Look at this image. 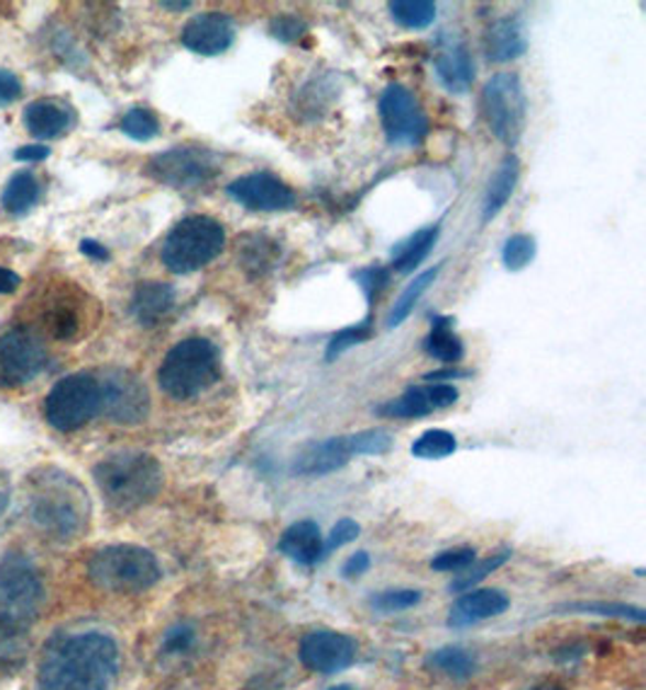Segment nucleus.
Here are the masks:
<instances>
[{
    "instance_id": "nucleus-1",
    "label": "nucleus",
    "mask_w": 646,
    "mask_h": 690,
    "mask_svg": "<svg viewBox=\"0 0 646 690\" xmlns=\"http://www.w3.org/2000/svg\"><path fill=\"white\" fill-rule=\"evenodd\" d=\"M119 647L105 633L58 635L48 642L40 666L42 690H112Z\"/></svg>"
},
{
    "instance_id": "nucleus-2",
    "label": "nucleus",
    "mask_w": 646,
    "mask_h": 690,
    "mask_svg": "<svg viewBox=\"0 0 646 690\" xmlns=\"http://www.w3.org/2000/svg\"><path fill=\"white\" fill-rule=\"evenodd\" d=\"M30 518L56 540H73L88 526L90 502L68 472L44 468L30 480Z\"/></svg>"
},
{
    "instance_id": "nucleus-3",
    "label": "nucleus",
    "mask_w": 646,
    "mask_h": 690,
    "mask_svg": "<svg viewBox=\"0 0 646 690\" xmlns=\"http://www.w3.org/2000/svg\"><path fill=\"white\" fill-rule=\"evenodd\" d=\"M92 478L102 500L114 512H136L151 504L163 488V468L143 451H119L95 466Z\"/></svg>"
},
{
    "instance_id": "nucleus-4",
    "label": "nucleus",
    "mask_w": 646,
    "mask_h": 690,
    "mask_svg": "<svg viewBox=\"0 0 646 690\" xmlns=\"http://www.w3.org/2000/svg\"><path fill=\"white\" fill-rule=\"evenodd\" d=\"M221 381V354L206 337H187L167 351L157 385L173 399H191Z\"/></svg>"
},
{
    "instance_id": "nucleus-5",
    "label": "nucleus",
    "mask_w": 646,
    "mask_h": 690,
    "mask_svg": "<svg viewBox=\"0 0 646 690\" xmlns=\"http://www.w3.org/2000/svg\"><path fill=\"white\" fill-rule=\"evenodd\" d=\"M88 577L97 589L109 593H141L163 577L157 557L141 545H107L88 562Z\"/></svg>"
},
{
    "instance_id": "nucleus-6",
    "label": "nucleus",
    "mask_w": 646,
    "mask_h": 690,
    "mask_svg": "<svg viewBox=\"0 0 646 690\" xmlns=\"http://www.w3.org/2000/svg\"><path fill=\"white\" fill-rule=\"evenodd\" d=\"M226 248V230L211 216H187L163 242V264L173 274H194Z\"/></svg>"
},
{
    "instance_id": "nucleus-7",
    "label": "nucleus",
    "mask_w": 646,
    "mask_h": 690,
    "mask_svg": "<svg viewBox=\"0 0 646 690\" xmlns=\"http://www.w3.org/2000/svg\"><path fill=\"white\" fill-rule=\"evenodd\" d=\"M393 448V436L385 429H363L357 434L329 436L325 441L306 443L294 460V472L300 478H322L344 468L359 456H383Z\"/></svg>"
},
{
    "instance_id": "nucleus-8",
    "label": "nucleus",
    "mask_w": 646,
    "mask_h": 690,
    "mask_svg": "<svg viewBox=\"0 0 646 690\" xmlns=\"http://www.w3.org/2000/svg\"><path fill=\"white\" fill-rule=\"evenodd\" d=\"M44 587L36 567L20 552L0 560V625L24 629L40 615Z\"/></svg>"
},
{
    "instance_id": "nucleus-9",
    "label": "nucleus",
    "mask_w": 646,
    "mask_h": 690,
    "mask_svg": "<svg viewBox=\"0 0 646 690\" xmlns=\"http://www.w3.org/2000/svg\"><path fill=\"white\" fill-rule=\"evenodd\" d=\"M480 107L486 127H490L494 136L508 145V149H514L523 136L528 119V97L526 90H523L518 73L504 70L486 80L482 88Z\"/></svg>"
},
{
    "instance_id": "nucleus-10",
    "label": "nucleus",
    "mask_w": 646,
    "mask_h": 690,
    "mask_svg": "<svg viewBox=\"0 0 646 690\" xmlns=\"http://www.w3.org/2000/svg\"><path fill=\"white\" fill-rule=\"evenodd\" d=\"M100 381L97 373H70L46 395V419L58 431H78L100 415Z\"/></svg>"
},
{
    "instance_id": "nucleus-11",
    "label": "nucleus",
    "mask_w": 646,
    "mask_h": 690,
    "mask_svg": "<svg viewBox=\"0 0 646 690\" xmlns=\"http://www.w3.org/2000/svg\"><path fill=\"white\" fill-rule=\"evenodd\" d=\"M221 173V157L206 145H175L149 161V175L173 189H194L213 182Z\"/></svg>"
},
{
    "instance_id": "nucleus-12",
    "label": "nucleus",
    "mask_w": 646,
    "mask_h": 690,
    "mask_svg": "<svg viewBox=\"0 0 646 690\" xmlns=\"http://www.w3.org/2000/svg\"><path fill=\"white\" fill-rule=\"evenodd\" d=\"M100 381V415L117 424H141L149 419L151 395L136 373L127 369H105L97 373Z\"/></svg>"
},
{
    "instance_id": "nucleus-13",
    "label": "nucleus",
    "mask_w": 646,
    "mask_h": 690,
    "mask_svg": "<svg viewBox=\"0 0 646 690\" xmlns=\"http://www.w3.org/2000/svg\"><path fill=\"white\" fill-rule=\"evenodd\" d=\"M377 112L390 145H419L429 133V117L405 85L390 83L377 102Z\"/></svg>"
},
{
    "instance_id": "nucleus-14",
    "label": "nucleus",
    "mask_w": 646,
    "mask_h": 690,
    "mask_svg": "<svg viewBox=\"0 0 646 690\" xmlns=\"http://www.w3.org/2000/svg\"><path fill=\"white\" fill-rule=\"evenodd\" d=\"M46 347L30 327H12L0 335V387H20L46 369Z\"/></svg>"
},
{
    "instance_id": "nucleus-15",
    "label": "nucleus",
    "mask_w": 646,
    "mask_h": 690,
    "mask_svg": "<svg viewBox=\"0 0 646 690\" xmlns=\"http://www.w3.org/2000/svg\"><path fill=\"white\" fill-rule=\"evenodd\" d=\"M298 657L306 669L332 676L349 669L357 661V642L337 629H313L300 639Z\"/></svg>"
},
{
    "instance_id": "nucleus-16",
    "label": "nucleus",
    "mask_w": 646,
    "mask_h": 690,
    "mask_svg": "<svg viewBox=\"0 0 646 690\" xmlns=\"http://www.w3.org/2000/svg\"><path fill=\"white\" fill-rule=\"evenodd\" d=\"M228 197L250 211H288L296 206V194L284 179L272 173L242 175L226 187Z\"/></svg>"
},
{
    "instance_id": "nucleus-17",
    "label": "nucleus",
    "mask_w": 646,
    "mask_h": 690,
    "mask_svg": "<svg viewBox=\"0 0 646 690\" xmlns=\"http://www.w3.org/2000/svg\"><path fill=\"white\" fill-rule=\"evenodd\" d=\"M179 42L191 54L199 56H218L228 52L236 42V22L226 12L209 10L201 15H194L185 28H182Z\"/></svg>"
},
{
    "instance_id": "nucleus-18",
    "label": "nucleus",
    "mask_w": 646,
    "mask_h": 690,
    "mask_svg": "<svg viewBox=\"0 0 646 690\" xmlns=\"http://www.w3.org/2000/svg\"><path fill=\"white\" fill-rule=\"evenodd\" d=\"M458 387L450 383H429V385H412L399 397L390 399V403L381 405L375 412L383 417L395 419H417L426 417L431 412L446 409L458 403Z\"/></svg>"
},
{
    "instance_id": "nucleus-19",
    "label": "nucleus",
    "mask_w": 646,
    "mask_h": 690,
    "mask_svg": "<svg viewBox=\"0 0 646 690\" xmlns=\"http://www.w3.org/2000/svg\"><path fill=\"white\" fill-rule=\"evenodd\" d=\"M22 121L34 139H58L76 127L78 114L66 100L44 97V100L28 105Z\"/></svg>"
},
{
    "instance_id": "nucleus-20",
    "label": "nucleus",
    "mask_w": 646,
    "mask_h": 690,
    "mask_svg": "<svg viewBox=\"0 0 646 690\" xmlns=\"http://www.w3.org/2000/svg\"><path fill=\"white\" fill-rule=\"evenodd\" d=\"M508 596L499 589H470L466 596H460L448 615L450 627H468L474 623H482L486 617L502 615L508 609Z\"/></svg>"
},
{
    "instance_id": "nucleus-21",
    "label": "nucleus",
    "mask_w": 646,
    "mask_h": 690,
    "mask_svg": "<svg viewBox=\"0 0 646 690\" xmlns=\"http://www.w3.org/2000/svg\"><path fill=\"white\" fill-rule=\"evenodd\" d=\"M434 70L438 83H441L448 92L466 95L474 83V64L466 44L453 42L444 46L434 61Z\"/></svg>"
},
{
    "instance_id": "nucleus-22",
    "label": "nucleus",
    "mask_w": 646,
    "mask_h": 690,
    "mask_svg": "<svg viewBox=\"0 0 646 690\" xmlns=\"http://www.w3.org/2000/svg\"><path fill=\"white\" fill-rule=\"evenodd\" d=\"M278 550H282L288 560L298 565H315L325 557V538L320 533V526L315 521H296L291 524L282 540H278Z\"/></svg>"
},
{
    "instance_id": "nucleus-23",
    "label": "nucleus",
    "mask_w": 646,
    "mask_h": 690,
    "mask_svg": "<svg viewBox=\"0 0 646 690\" xmlns=\"http://www.w3.org/2000/svg\"><path fill=\"white\" fill-rule=\"evenodd\" d=\"M175 308V288L165 282H141L133 291L131 313L143 327H153Z\"/></svg>"
},
{
    "instance_id": "nucleus-24",
    "label": "nucleus",
    "mask_w": 646,
    "mask_h": 690,
    "mask_svg": "<svg viewBox=\"0 0 646 690\" xmlns=\"http://www.w3.org/2000/svg\"><path fill=\"white\" fill-rule=\"evenodd\" d=\"M526 48H528V40H526V34H523L518 18H502V20H496L490 30H486L484 52H486V58L494 61V64L514 61L526 54Z\"/></svg>"
},
{
    "instance_id": "nucleus-25",
    "label": "nucleus",
    "mask_w": 646,
    "mask_h": 690,
    "mask_svg": "<svg viewBox=\"0 0 646 690\" xmlns=\"http://www.w3.org/2000/svg\"><path fill=\"white\" fill-rule=\"evenodd\" d=\"M282 260L278 242L264 233H250L238 240V262L250 278H262L270 274Z\"/></svg>"
},
{
    "instance_id": "nucleus-26",
    "label": "nucleus",
    "mask_w": 646,
    "mask_h": 690,
    "mask_svg": "<svg viewBox=\"0 0 646 690\" xmlns=\"http://www.w3.org/2000/svg\"><path fill=\"white\" fill-rule=\"evenodd\" d=\"M518 177H521V161L516 155H506L502 165L496 167V173L492 175L490 185H486L484 189L482 223H490L492 218L508 204V199L514 197Z\"/></svg>"
},
{
    "instance_id": "nucleus-27",
    "label": "nucleus",
    "mask_w": 646,
    "mask_h": 690,
    "mask_svg": "<svg viewBox=\"0 0 646 690\" xmlns=\"http://www.w3.org/2000/svg\"><path fill=\"white\" fill-rule=\"evenodd\" d=\"M453 318H441L436 315L431 320V332L424 337V351L436 361H444L448 366H456L466 359V344L453 330Z\"/></svg>"
},
{
    "instance_id": "nucleus-28",
    "label": "nucleus",
    "mask_w": 646,
    "mask_h": 690,
    "mask_svg": "<svg viewBox=\"0 0 646 690\" xmlns=\"http://www.w3.org/2000/svg\"><path fill=\"white\" fill-rule=\"evenodd\" d=\"M438 233L441 228L438 226H426L417 233L409 236L405 242H399L397 250H393V270L397 274H412L417 266L429 258V252L434 250Z\"/></svg>"
},
{
    "instance_id": "nucleus-29",
    "label": "nucleus",
    "mask_w": 646,
    "mask_h": 690,
    "mask_svg": "<svg viewBox=\"0 0 646 690\" xmlns=\"http://www.w3.org/2000/svg\"><path fill=\"white\" fill-rule=\"evenodd\" d=\"M40 197H42L40 179H36V175L30 173V169H20V173L8 179L0 204H3V209L8 213L20 216L24 211H30L32 206L40 201Z\"/></svg>"
},
{
    "instance_id": "nucleus-30",
    "label": "nucleus",
    "mask_w": 646,
    "mask_h": 690,
    "mask_svg": "<svg viewBox=\"0 0 646 690\" xmlns=\"http://www.w3.org/2000/svg\"><path fill=\"white\" fill-rule=\"evenodd\" d=\"M438 272H441V264L434 266V270L421 272L419 276H414V282H409L407 288L402 291L399 298L395 300L393 310H390V315H387V327H390V330H395V327H399L402 322H405V320L409 318L414 306H417V303H419V298H421V296L426 294V291H429V286L436 282Z\"/></svg>"
},
{
    "instance_id": "nucleus-31",
    "label": "nucleus",
    "mask_w": 646,
    "mask_h": 690,
    "mask_svg": "<svg viewBox=\"0 0 646 690\" xmlns=\"http://www.w3.org/2000/svg\"><path fill=\"white\" fill-rule=\"evenodd\" d=\"M387 8L393 20L405 30H426L436 20V3L431 0H395Z\"/></svg>"
},
{
    "instance_id": "nucleus-32",
    "label": "nucleus",
    "mask_w": 646,
    "mask_h": 690,
    "mask_svg": "<svg viewBox=\"0 0 646 690\" xmlns=\"http://www.w3.org/2000/svg\"><path fill=\"white\" fill-rule=\"evenodd\" d=\"M426 664H429L431 669L441 671L450 678H470L474 673V669H478V659H474L470 651L460 649V647L436 649L434 654H429Z\"/></svg>"
},
{
    "instance_id": "nucleus-33",
    "label": "nucleus",
    "mask_w": 646,
    "mask_h": 690,
    "mask_svg": "<svg viewBox=\"0 0 646 690\" xmlns=\"http://www.w3.org/2000/svg\"><path fill=\"white\" fill-rule=\"evenodd\" d=\"M24 657H28V637H24V629L0 625V678L10 676L18 666H22Z\"/></svg>"
},
{
    "instance_id": "nucleus-34",
    "label": "nucleus",
    "mask_w": 646,
    "mask_h": 690,
    "mask_svg": "<svg viewBox=\"0 0 646 690\" xmlns=\"http://www.w3.org/2000/svg\"><path fill=\"white\" fill-rule=\"evenodd\" d=\"M456 448L458 441L453 434L446 429H429L412 443V456L421 460H441L450 453H456Z\"/></svg>"
},
{
    "instance_id": "nucleus-35",
    "label": "nucleus",
    "mask_w": 646,
    "mask_h": 690,
    "mask_svg": "<svg viewBox=\"0 0 646 690\" xmlns=\"http://www.w3.org/2000/svg\"><path fill=\"white\" fill-rule=\"evenodd\" d=\"M119 129L124 131L129 139L145 143L153 141L157 133H161V121H157L155 112L149 107H131L129 112L121 117Z\"/></svg>"
},
{
    "instance_id": "nucleus-36",
    "label": "nucleus",
    "mask_w": 646,
    "mask_h": 690,
    "mask_svg": "<svg viewBox=\"0 0 646 690\" xmlns=\"http://www.w3.org/2000/svg\"><path fill=\"white\" fill-rule=\"evenodd\" d=\"M371 337H373V320L369 315V318H365L363 322L344 327V330H339L337 335H332V339H329L327 349H325V361H335L337 357L344 354V351H349L351 347H359L363 342H369Z\"/></svg>"
},
{
    "instance_id": "nucleus-37",
    "label": "nucleus",
    "mask_w": 646,
    "mask_h": 690,
    "mask_svg": "<svg viewBox=\"0 0 646 690\" xmlns=\"http://www.w3.org/2000/svg\"><path fill=\"white\" fill-rule=\"evenodd\" d=\"M73 300H56L52 308L46 310V325L52 327V335L58 339H73L80 332L83 310L70 306Z\"/></svg>"
},
{
    "instance_id": "nucleus-38",
    "label": "nucleus",
    "mask_w": 646,
    "mask_h": 690,
    "mask_svg": "<svg viewBox=\"0 0 646 690\" xmlns=\"http://www.w3.org/2000/svg\"><path fill=\"white\" fill-rule=\"evenodd\" d=\"M538 254V242H535L533 236L526 233H516L506 238L504 248H502V260L508 272H521L535 260Z\"/></svg>"
},
{
    "instance_id": "nucleus-39",
    "label": "nucleus",
    "mask_w": 646,
    "mask_h": 690,
    "mask_svg": "<svg viewBox=\"0 0 646 690\" xmlns=\"http://www.w3.org/2000/svg\"><path fill=\"white\" fill-rule=\"evenodd\" d=\"M508 557H511V552L504 550V552H496L492 557H486V560H482V562L474 560L468 569H462V572L458 574V579L450 581V591H456V593L470 591L474 584H480L484 577H490L494 569L502 567L508 560Z\"/></svg>"
},
{
    "instance_id": "nucleus-40",
    "label": "nucleus",
    "mask_w": 646,
    "mask_h": 690,
    "mask_svg": "<svg viewBox=\"0 0 646 690\" xmlns=\"http://www.w3.org/2000/svg\"><path fill=\"white\" fill-rule=\"evenodd\" d=\"M419 601H421V591L390 589V591L375 593V596L371 599V605L381 613H397V611L414 609V605H417Z\"/></svg>"
},
{
    "instance_id": "nucleus-41",
    "label": "nucleus",
    "mask_w": 646,
    "mask_h": 690,
    "mask_svg": "<svg viewBox=\"0 0 646 690\" xmlns=\"http://www.w3.org/2000/svg\"><path fill=\"white\" fill-rule=\"evenodd\" d=\"M353 278L359 282L369 306H373V303L383 296V291L390 286V270H385L381 264H371L363 266L359 272H353Z\"/></svg>"
},
{
    "instance_id": "nucleus-42",
    "label": "nucleus",
    "mask_w": 646,
    "mask_h": 690,
    "mask_svg": "<svg viewBox=\"0 0 646 690\" xmlns=\"http://www.w3.org/2000/svg\"><path fill=\"white\" fill-rule=\"evenodd\" d=\"M474 555L478 552H474L472 548H453V550L438 552L431 560V567L436 569V572H462V569H468L474 560H478Z\"/></svg>"
},
{
    "instance_id": "nucleus-43",
    "label": "nucleus",
    "mask_w": 646,
    "mask_h": 690,
    "mask_svg": "<svg viewBox=\"0 0 646 690\" xmlns=\"http://www.w3.org/2000/svg\"><path fill=\"white\" fill-rule=\"evenodd\" d=\"M359 533H361V526H359L353 518H341V521H337L335 528L329 530V536H327V540H325V555L335 552V550H339V548H344V545L353 543V540L359 538Z\"/></svg>"
},
{
    "instance_id": "nucleus-44",
    "label": "nucleus",
    "mask_w": 646,
    "mask_h": 690,
    "mask_svg": "<svg viewBox=\"0 0 646 690\" xmlns=\"http://www.w3.org/2000/svg\"><path fill=\"white\" fill-rule=\"evenodd\" d=\"M571 611H587V613H599V615H615V617H627V621H644L642 609H632V605H620V603H577L571 605Z\"/></svg>"
},
{
    "instance_id": "nucleus-45",
    "label": "nucleus",
    "mask_w": 646,
    "mask_h": 690,
    "mask_svg": "<svg viewBox=\"0 0 646 690\" xmlns=\"http://www.w3.org/2000/svg\"><path fill=\"white\" fill-rule=\"evenodd\" d=\"M270 30H272V34L276 36L278 42H296L298 36H303L306 34V22L303 20H298V18H294V15H282V18H274L272 20V24H270Z\"/></svg>"
},
{
    "instance_id": "nucleus-46",
    "label": "nucleus",
    "mask_w": 646,
    "mask_h": 690,
    "mask_svg": "<svg viewBox=\"0 0 646 690\" xmlns=\"http://www.w3.org/2000/svg\"><path fill=\"white\" fill-rule=\"evenodd\" d=\"M194 627H189V625H177V627H173L169 629V633L165 635V639H163V651L165 654H182V651H187L191 645H194Z\"/></svg>"
},
{
    "instance_id": "nucleus-47",
    "label": "nucleus",
    "mask_w": 646,
    "mask_h": 690,
    "mask_svg": "<svg viewBox=\"0 0 646 690\" xmlns=\"http://www.w3.org/2000/svg\"><path fill=\"white\" fill-rule=\"evenodd\" d=\"M22 95V80L12 70L0 68V107L18 102Z\"/></svg>"
},
{
    "instance_id": "nucleus-48",
    "label": "nucleus",
    "mask_w": 646,
    "mask_h": 690,
    "mask_svg": "<svg viewBox=\"0 0 646 690\" xmlns=\"http://www.w3.org/2000/svg\"><path fill=\"white\" fill-rule=\"evenodd\" d=\"M48 153H52V149H46V145H22L12 157H15L18 163H40L46 161Z\"/></svg>"
},
{
    "instance_id": "nucleus-49",
    "label": "nucleus",
    "mask_w": 646,
    "mask_h": 690,
    "mask_svg": "<svg viewBox=\"0 0 646 690\" xmlns=\"http://www.w3.org/2000/svg\"><path fill=\"white\" fill-rule=\"evenodd\" d=\"M371 567V557H369V552H357V555H351L349 560L344 562V567H341V572H344V577H361L365 569Z\"/></svg>"
},
{
    "instance_id": "nucleus-50",
    "label": "nucleus",
    "mask_w": 646,
    "mask_h": 690,
    "mask_svg": "<svg viewBox=\"0 0 646 690\" xmlns=\"http://www.w3.org/2000/svg\"><path fill=\"white\" fill-rule=\"evenodd\" d=\"M80 252L85 254V258H90L95 262H109V258H112V254H109V250L102 245V242L90 240V238H85L80 242Z\"/></svg>"
},
{
    "instance_id": "nucleus-51",
    "label": "nucleus",
    "mask_w": 646,
    "mask_h": 690,
    "mask_svg": "<svg viewBox=\"0 0 646 690\" xmlns=\"http://www.w3.org/2000/svg\"><path fill=\"white\" fill-rule=\"evenodd\" d=\"M472 371H462V369H444V371H434V373H426L424 381L429 383H441V381H460V379H470Z\"/></svg>"
},
{
    "instance_id": "nucleus-52",
    "label": "nucleus",
    "mask_w": 646,
    "mask_h": 690,
    "mask_svg": "<svg viewBox=\"0 0 646 690\" xmlns=\"http://www.w3.org/2000/svg\"><path fill=\"white\" fill-rule=\"evenodd\" d=\"M20 286V276L15 272L6 270V266H0V294H15Z\"/></svg>"
},
{
    "instance_id": "nucleus-53",
    "label": "nucleus",
    "mask_w": 646,
    "mask_h": 690,
    "mask_svg": "<svg viewBox=\"0 0 646 690\" xmlns=\"http://www.w3.org/2000/svg\"><path fill=\"white\" fill-rule=\"evenodd\" d=\"M526 690H567V686L555 681V678H547V681L535 683V686H530V688H526Z\"/></svg>"
},
{
    "instance_id": "nucleus-54",
    "label": "nucleus",
    "mask_w": 646,
    "mask_h": 690,
    "mask_svg": "<svg viewBox=\"0 0 646 690\" xmlns=\"http://www.w3.org/2000/svg\"><path fill=\"white\" fill-rule=\"evenodd\" d=\"M161 8H165V10H189L191 3L189 0H185V3H161Z\"/></svg>"
},
{
    "instance_id": "nucleus-55",
    "label": "nucleus",
    "mask_w": 646,
    "mask_h": 690,
    "mask_svg": "<svg viewBox=\"0 0 646 690\" xmlns=\"http://www.w3.org/2000/svg\"><path fill=\"white\" fill-rule=\"evenodd\" d=\"M332 690H351L349 686H337V688H332Z\"/></svg>"
},
{
    "instance_id": "nucleus-56",
    "label": "nucleus",
    "mask_w": 646,
    "mask_h": 690,
    "mask_svg": "<svg viewBox=\"0 0 646 690\" xmlns=\"http://www.w3.org/2000/svg\"><path fill=\"white\" fill-rule=\"evenodd\" d=\"M0 508H3V500H0Z\"/></svg>"
}]
</instances>
